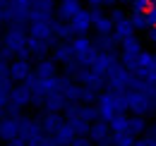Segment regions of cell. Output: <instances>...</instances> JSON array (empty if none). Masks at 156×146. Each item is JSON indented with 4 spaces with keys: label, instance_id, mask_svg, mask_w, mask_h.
<instances>
[{
    "label": "cell",
    "instance_id": "cell-1",
    "mask_svg": "<svg viewBox=\"0 0 156 146\" xmlns=\"http://www.w3.org/2000/svg\"><path fill=\"white\" fill-rule=\"evenodd\" d=\"M0 43H2V48H5L7 53L15 55L17 60H29V57H31V55H29V48H27L29 31L24 29V24H10V26L5 29L2 38H0Z\"/></svg>",
    "mask_w": 156,
    "mask_h": 146
},
{
    "label": "cell",
    "instance_id": "cell-2",
    "mask_svg": "<svg viewBox=\"0 0 156 146\" xmlns=\"http://www.w3.org/2000/svg\"><path fill=\"white\" fill-rule=\"evenodd\" d=\"M72 43V53H75V60H77L79 65H84V67H91V62L96 60V46H94V41L87 36H77L70 41Z\"/></svg>",
    "mask_w": 156,
    "mask_h": 146
},
{
    "label": "cell",
    "instance_id": "cell-3",
    "mask_svg": "<svg viewBox=\"0 0 156 146\" xmlns=\"http://www.w3.org/2000/svg\"><path fill=\"white\" fill-rule=\"evenodd\" d=\"M142 55H144V50H142V46H139L137 38H130V41L122 43V53H120V57H122V62H125L127 70H135Z\"/></svg>",
    "mask_w": 156,
    "mask_h": 146
},
{
    "label": "cell",
    "instance_id": "cell-4",
    "mask_svg": "<svg viewBox=\"0 0 156 146\" xmlns=\"http://www.w3.org/2000/svg\"><path fill=\"white\" fill-rule=\"evenodd\" d=\"M34 98H31V89L27 86V84H22V86H15L12 93H10V101H7V110L12 113V115H17V110L24 108L27 103H31Z\"/></svg>",
    "mask_w": 156,
    "mask_h": 146
},
{
    "label": "cell",
    "instance_id": "cell-5",
    "mask_svg": "<svg viewBox=\"0 0 156 146\" xmlns=\"http://www.w3.org/2000/svg\"><path fill=\"white\" fill-rule=\"evenodd\" d=\"M31 19V0H10V24H24Z\"/></svg>",
    "mask_w": 156,
    "mask_h": 146
},
{
    "label": "cell",
    "instance_id": "cell-6",
    "mask_svg": "<svg viewBox=\"0 0 156 146\" xmlns=\"http://www.w3.org/2000/svg\"><path fill=\"white\" fill-rule=\"evenodd\" d=\"M20 120L17 115H2L0 117V139H5V141H15L17 137H20Z\"/></svg>",
    "mask_w": 156,
    "mask_h": 146
},
{
    "label": "cell",
    "instance_id": "cell-7",
    "mask_svg": "<svg viewBox=\"0 0 156 146\" xmlns=\"http://www.w3.org/2000/svg\"><path fill=\"white\" fill-rule=\"evenodd\" d=\"M91 29H96V34H113V19L111 15H103L101 7H91Z\"/></svg>",
    "mask_w": 156,
    "mask_h": 146
},
{
    "label": "cell",
    "instance_id": "cell-8",
    "mask_svg": "<svg viewBox=\"0 0 156 146\" xmlns=\"http://www.w3.org/2000/svg\"><path fill=\"white\" fill-rule=\"evenodd\" d=\"M34 77V70H31V65H29V60H12L10 62V79L12 82H29Z\"/></svg>",
    "mask_w": 156,
    "mask_h": 146
},
{
    "label": "cell",
    "instance_id": "cell-9",
    "mask_svg": "<svg viewBox=\"0 0 156 146\" xmlns=\"http://www.w3.org/2000/svg\"><path fill=\"white\" fill-rule=\"evenodd\" d=\"M115 67H118V60H115V55H113V53H98L96 60L91 62V70L98 72L101 77H108Z\"/></svg>",
    "mask_w": 156,
    "mask_h": 146
},
{
    "label": "cell",
    "instance_id": "cell-10",
    "mask_svg": "<svg viewBox=\"0 0 156 146\" xmlns=\"http://www.w3.org/2000/svg\"><path fill=\"white\" fill-rule=\"evenodd\" d=\"M55 0H31V19H51L53 12H55Z\"/></svg>",
    "mask_w": 156,
    "mask_h": 146
},
{
    "label": "cell",
    "instance_id": "cell-11",
    "mask_svg": "<svg viewBox=\"0 0 156 146\" xmlns=\"http://www.w3.org/2000/svg\"><path fill=\"white\" fill-rule=\"evenodd\" d=\"M67 24L72 26L75 36H87V31L91 29V12L82 7V10H79L77 15H75V17H72L70 22H67Z\"/></svg>",
    "mask_w": 156,
    "mask_h": 146
},
{
    "label": "cell",
    "instance_id": "cell-12",
    "mask_svg": "<svg viewBox=\"0 0 156 146\" xmlns=\"http://www.w3.org/2000/svg\"><path fill=\"white\" fill-rule=\"evenodd\" d=\"M89 139L96 141V144H108V141H111V122H106V120L91 122V127H89Z\"/></svg>",
    "mask_w": 156,
    "mask_h": 146
},
{
    "label": "cell",
    "instance_id": "cell-13",
    "mask_svg": "<svg viewBox=\"0 0 156 146\" xmlns=\"http://www.w3.org/2000/svg\"><path fill=\"white\" fill-rule=\"evenodd\" d=\"M79 10H82V0H60L58 2V17L62 22H70Z\"/></svg>",
    "mask_w": 156,
    "mask_h": 146
},
{
    "label": "cell",
    "instance_id": "cell-14",
    "mask_svg": "<svg viewBox=\"0 0 156 146\" xmlns=\"http://www.w3.org/2000/svg\"><path fill=\"white\" fill-rule=\"evenodd\" d=\"M58 62L51 57H43V60H39V65L34 67V77H39V79H51V77H58V67H55Z\"/></svg>",
    "mask_w": 156,
    "mask_h": 146
},
{
    "label": "cell",
    "instance_id": "cell-15",
    "mask_svg": "<svg viewBox=\"0 0 156 146\" xmlns=\"http://www.w3.org/2000/svg\"><path fill=\"white\" fill-rule=\"evenodd\" d=\"M51 137L55 139V144H58V146H70L75 139H77V132L70 127L67 122H62V125H60V127L55 129L53 134H51Z\"/></svg>",
    "mask_w": 156,
    "mask_h": 146
},
{
    "label": "cell",
    "instance_id": "cell-16",
    "mask_svg": "<svg viewBox=\"0 0 156 146\" xmlns=\"http://www.w3.org/2000/svg\"><path fill=\"white\" fill-rule=\"evenodd\" d=\"M113 36H115L118 43H125V41L135 38V26H132L130 17H127V19H122V22H118L115 26H113Z\"/></svg>",
    "mask_w": 156,
    "mask_h": 146
},
{
    "label": "cell",
    "instance_id": "cell-17",
    "mask_svg": "<svg viewBox=\"0 0 156 146\" xmlns=\"http://www.w3.org/2000/svg\"><path fill=\"white\" fill-rule=\"evenodd\" d=\"M53 60L55 62H70V60H75V53H72V43L70 41H60L58 46L53 48Z\"/></svg>",
    "mask_w": 156,
    "mask_h": 146
},
{
    "label": "cell",
    "instance_id": "cell-18",
    "mask_svg": "<svg viewBox=\"0 0 156 146\" xmlns=\"http://www.w3.org/2000/svg\"><path fill=\"white\" fill-rule=\"evenodd\" d=\"M94 46H96L98 53H113L118 46V41L113 34H96V38H94Z\"/></svg>",
    "mask_w": 156,
    "mask_h": 146
},
{
    "label": "cell",
    "instance_id": "cell-19",
    "mask_svg": "<svg viewBox=\"0 0 156 146\" xmlns=\"http://www.w3.org/2000/svg\"><path fill=\"white\" fill-rule=\"evenodd\" d=\"M27 48H29V55H34V57L43 60L51 46H48L46 41H41V38H34V36H29V43H27Z\"/></svg>",
    "mask_w": 156,
    "mask_h": 146
},
{
    "label": "cell",
    "instance_id": "cell-20",
    "mask_svg": "<svg viewBox=\"0 0 156 146\" xmlns=\"http://www.w3.org/2000/svg\"><path fill=\"white\" fill-rule=\"evenodd\" d=\"M60 125H62V120H60L58 113H46V115H43V120H41L43 134H53V132H55Z\"/></svg>",
    "mask_w": 156,
    "mask_h": 146
},
{
    "label": "cell",
    "instance_id": "cell-21",
    "mask_svg": "<svg viewBox=\"0 0 156 146\" xmlns=\"http://www.w3.org/2000/svg\"><path fill=\"white\" fill-rule=\"evenodd\" d=\"M53 34H55V38H58V41H70V38L75 36L72 26H70L67 22H62V19H58V22L53 24Z\"/></svg>",
    "mask_w": 156,
    "mask_h": 146
},
{
    "label": "cell",
    "instance_id": "cell-22",
    "mask_svg": "<svg viewBox=\"0 0 156 146\" xmlns=\"http://www.w3.org/2000/svg\"><path fill=\"white\" fill-rule=\"evenodd\" d=\"M127 127H130V117L122 115V113H118L115 117L111 120V129H113V134H122V132H127Z\"/></svg>",
    "mask_w": 156,
    "mask_h": 146
},
{
    "label": "cell",
    "instance_id": "cell-23",
    "mask_svg": "<svg viewBox=\"0 0 156 146\" xmlns=\"http://www.w3.org/2000/svg\"><path fill=\"white\" fill-rule=\"evenodd\" d=\"M111 144H113V146H135V137H132L130 132L113 134V137H111Z\"/></svg>",
    "mask_w": 156,
    "mask_h": 146
},
{
    "label": "cell",
    "instance_id": "cell-24",
    "mask_svg": "<svg viewBox=\"0 0 156 146\" xmlns=\"http://www.w3.org/2000/svg\"><path fill=\"white\" fill-rule=\"evenodd\" d=\"M144 117L142 115H137V117H130V127H127V132L132 134V137H139V134H144Z\"/></svg>",
    "mask_w": 156,
    "mask_h": 146
},
{
    "label": "cell",
    "instance_id": "cell-25",
    "mask_svg": "<svg viewBox=\"0 0 156 146\" xmlns=\"http://www.w3.org/2000/svg\"><path fill=\"white\" fill-rule=\"evenodd\" d=\"M130 22H132V26H135V29H149V24H147V15H144V12H139V10H132Z\"/></svg>",
    "mask_w": 156,
    "mask_h": 146
},
{
    "label": "cell",
    "instance_id": "cell-26",
    "mask_svg": "<svg viewBox=\"0 0 156 146\" xmlns=\"http://www.w3.org/2000/svg\"><path fill=\"white\" fill-rule=\"evenodd\" d=\"M79 101H84V103L98 101V93L94 91V86H82V96H79Z\"/></svg>",
    "mask_w": 156,
    "mask_h": 146
},
{
    "label": "cell",
    "instance_id": "cell-27",
    "mask_svg": "<svg viewBox=\"0 0 156 146\" xmlns=\"http://www.w3.org/2000/svg\"><path fill=\"white\" fill-rule=\"evenodd\" d=\"M10 22V0H0V24Z\"/></svg>",
    "mask_w": 156,
    "mask_h": 146
},
{
    "label": "cell",
    "instance_id": "cell-28",
    "mask_svg": "<svg viewBox=\"0 0 156 146\" xmlns=\"http://www.w3.org/2000/svg\"><path fill=\"white\" fill-rule=\"evenodd\" d=\"M144 15H147V24H149V29L156 26V0L147 7V10H144Z\"/></svg>",
    "mask_w": 156,
    "mask_h": 146
},
{
    "label": "cell",
    "instance_id": "cell-29",
    "mask_svg": "<svg viewBox=\"0 0 156 146\" xmlns=\"http://www.w3.org/2000/svg\"><path fill=\"white\" fill-rule=\"evenodd\" d=\"M154 0H130V5H132V10H139V12H144L149 5H151Z\"/></svg>",
    "mask_w": 156,
    "mask_h": 146
},
{
    "label": "cell",
    "instance_id": "cell-30",
    "mask_svg": "<svg viewBox=\"0 0 156 146\" xmlns=\"http://www.w3.org/2000/svg\"><path fill=\"white\" fill-rule=\"evenodd\" d=\"M111 19H113V24H118V22H122V19H127L125 17V12H122V10H111Z\"/></svg>",
    "mask_w": 156,
    "mask_h": 146
},
{
    "label": "cell",
    "instance_id": "cell-31",
    "mask_svg": "<svg viewBox=\"0 0 156 146\" xmlns=\"http://www.w3.org/2000/svg\"><path fill=\"white\" fill-rule=\"evenodd\" d=\"M91 7H103V5H115L118 0H87Z\"/></svg>",
    "mask_w": 156,
    "mask_h": 146
},
{
    "label": "cell",
    "instance_id": "cell-32",
    "mask_svg": "<svg viewBox=\"0 0 156 146\" xmlns=\"http://www.w3.org/2000/svg\"><path fill=\"white\" fill-rule=\"evenodd\" d=\"M70 146H91V141H89V139H84V137H77Z\"/></svg>",
    "mask_w": 156,
    "mask_h": 146
},
{
    "label": "cell",
    "instance_id": "cell-33",
    "mask_svg": "<svg viewBox=\"0 0 156 146\" xmlns=\"http://www.w3.org/2000/svg\"><path fill=\"white\" fill-rule=\"evenodd\" d=\"M5 110H7V98H2V96H0V117L5 115Z\"/></svg>",
    "mask_w": 156,
    "mask_h": 146
},
{
    "label": "cell",
    "instance_id": "cell-34",
    "mask_svg": "<svg viewBox=\"0 0 156 146\" xmlns=\"http://www.w3.org/2000/svg\"><path fill=\"white\" fill-rule=\"evenodd\" d=\"M147 38H149V41H151V43L156 46V26H151V29H149V34H147Z\"/></svg>",
    "mask_w": 156,
    "mask_h": 146
}]
</instances>
